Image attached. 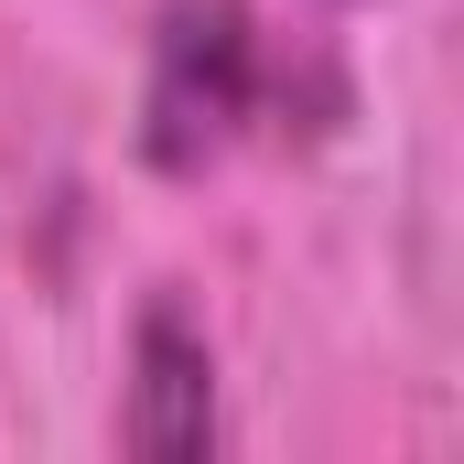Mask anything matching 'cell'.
<instances>
[{
  "label": "cell",
  "mask_w": 464,
  "mask_h": 464,
  "mask_svg": "<svg viewBox=\"0 0 464 464\" xmlns=\"http://www.w3.org/2000/svg\"><path fill=\"white\" fill-rule=\"evenodd\" d=\"M281 109V65L248 0H162L151 22V87H140V151L162 173L227 162Z\"/></svg>",
  "instance_id": "obj_1"
},
{
  "label": "cell",
  "mask_w": 464,
  "mask_h": 464,
  "mask_svg": "<svg viewBox=\"0 0 464 464\" xmlns=\"http://www.w3.org/2000/svg\"><path fill=\"white\" fill-rule=\"evenodd\" d=\"M119 443H130V454H217V356H206V335H195L173 303H151L140 335H130Z\"/></svg>",
  "instance_id": "obj_2"
}]
</instances>
